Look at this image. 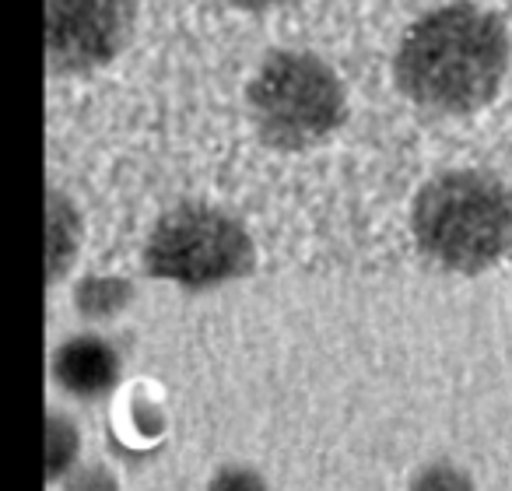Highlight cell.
Returning <instances> with one entry per match:
<instances>
[{
    "label": "cell",
    "instance_id": "6da1fadb",
    "mask_svg": "<svg viewBox=\"0 0 512 491\" xmlns=\"http://www.w3.org/2000/svg\"><path fill=\"white\" fill-rule=\"evenodd\" d=\"M509 71V32L477 4H446L407 29L393 57L400 92L432 113H474Z\"/></svg>",
    "mask_w": 512,
    "mask_h": 491
},
{
    "label": "cell",
    "instance_id": "7a4b0ae2",
    "mask_svg": "<svg viewBox=\"0 0 512 491\" xmlns=\"http://www.w3.org/2000/svg\"><path fill=\"white\" fill-rule=\"evenodd\" d=\"M421 253L446 271L477 274L512 246V193L488 172H442L414 197Z\"/></svg>",
    "mask_w": 512,
    "mask_h": 491
},
{
    "label": "cell",
    "instance_id": "3957f363",
    "mask_svg": "<svg viewBox=\"0 0 512 491\" xmlns=\"http://www.w3.org/2000/svg\"><path fill=\"white\" fill-rule=\"evenodd\" d=\"M249 116L260 141L281 151L320 144L344 123V85L313 53L281 50L256 67L246 88Z\"/></svg>",
    "mask_w": 512,
    "mask_h": 491
},
{
    "label": "cell",
    "instance_id": "277c9868",
    "mask_svg": "<svg viewBox=\"0 0 512 491\" xmlns=\"http://www.w3.org/2000/svg\"><path fill=\"white\" fill-rule=\"evenodd\" d=\"M256 264L253 239L232 214L207 204H179L162 214L144 246L151 278L172 281L190 292L246 278Z\"/></svg>",
    "mask_w": 512,
    "mask_h": 491
},
{
    "label": "cell",
    "instance_id": "5b68a950",
    "mask_svg": "<svg viewBox=\"0 0 512 491\" xmlns=\"http://www.w3.org/2000/svg\"><path fill=\"white\" fill-rule=\"evenodd\" d=\"M134 25V0H46L50 71L85 74L123 50Z\"/></svg>",
    "mask_w": 512,
    "mask_h": 491
},
{
    "label": "cell",
    "instance_id": "8992f818",
    "mask_svg": "<svg viewBox=\"0 0 512 491\" xmlns=\"http://www.w3.org/2000/svg\"><path fill=\"white\" fill-rule=\"evenodd\" d=\"M53 376L71 397L92 400L102 397L120 379V355L102 337H71L53 355Z\"/></svg>",
    "mask_w": 512,
    "mask_h": 491
},
{
    "label": "cell",
    "instance_id": "52a82bcc",
    "mask_svg": "<svg viewBox=\"0 0 512 491\" xmlns=\"http://www.w3.org/2000/svg\"><path fill=\"white\" fill-rule=\"evenodd\" d=\"M81 221L78 211L67 204V197L50 193V281L71 267L74 250H78Z\"/></svg>",
    "mask_w": 512,
    "mask_h": 491
},
{
    "label": "cell",
    "instance_id": "ba28073f",
    "mask_svg": "<svg viewBox=\"0 0 512 491\" xmlns=\"http://www.w3.org/2000/svg\"><path fill=\"white\" fill-rule=\"evenodd\" d=\"M81 435L67 414H46V481H57L78 470Z\"/></svg>",
    "mask_w": 512,
    "mask_h": 491
},
{
    "label": "cell",
    "instance_id": "9c48e42d",
    "mask_svg": "<svg viewBox=\"0 0 512 491\" xmlns=\"http://www.w3.org/2000/svg\"><path fill=\"white\" fill-rule=\"evenodd\" d=\"M130 285L123 278H88L85 285H78L74 302L85 316H113L130 302Z\"/></svg>",
    "mask_w": 512,
    "mask_h": 491
},
{
    "label": "cell",
    "instance_id": "30bf717a",
    "mask_svg": "<svg viewBox=\"0 0 512 491\" xmlns=\"http://www.w3.org/2000/svg\"><path fill=\"white\" fill-rule=\"evenodd\" d=\"M407 491H477L470 474L463 467L449 460H439V463H428L425 470H418Z\"/></svg>",
    "mask_w": 512,
    "mask_h": 491
},
{
    "label": "cell",
    "instance_id": "8fae6325",
    "mask_svg": "<svg viewBox=\"0 0 512 491\" xmlns=\"http://www.w3.org/2000/svg\"><path fill=\"white\" fill-rule=\"evenodd\" d=\"M207 491H271V488H267V481L253 467H221L211 477Z\"/></svg>",
    "mask_w": 512,
    "mask_h": 491
},
{
    "label": "cell",
    "instance_id": "7c38bea8",
    "mask_svg": "<svg viewBox=\"0 0 512 491\" xmlns=\"http://www.w3.org/2000/svg\"><path fill=\"white\" fill-rule=\"evenodd\" d=\"M64 491H120V481L106 467H78L67 474Z\"/></svg>",
    "mask_w": 512,
    "mask_h": 491
},
{
    "label": "cell",
    "instance_id": "4fadbf2b",
    "mask_svg": "<svg viewBox=\"0 0 512 491\" xmlns=\"http://www.w3.org/2000/svg\"><path fill=\"white\" fill-rule=\"evenodd\" d=\"M235 8H249V11H264V8H278V4H288V0H228Z\"/></svg>",
    "mask_w": 512,
    "mask_h": 491
}]
</instances>
